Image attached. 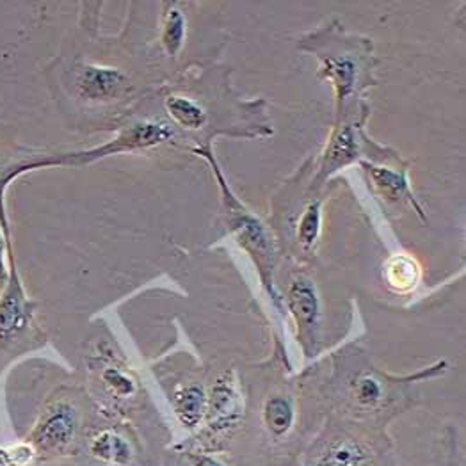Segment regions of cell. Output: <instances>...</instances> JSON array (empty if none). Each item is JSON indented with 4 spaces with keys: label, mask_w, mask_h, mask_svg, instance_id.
Returning <instances> with one entry per match:
<instances>
[{
    "label": "cell",
    "mask_w": 466,
    "mask_h": 466,
    "mask_svg": "<svg viewBox=\"0 0 466 466\" xmlns=\"http://www.w3.org/2000/svg\"><path fill=\"white\" fill-rule=\"evenodd\" d=\"M264 419L276 436L285 434L294 424V408L287 397H272L266 402Z\"/></svg>",
    "instance_id": "17"
},
{
    "label": "cell",
    "mask_w": 466,
    "mask_h": 466,
    "mask_svg": "<svg viewBox=\"0 0 466 466\" xmlns=\"http://www.w3.org/2000/svg\"><path fill=\"white\" fill-rule=\"evenodd\" d=\"M383 385L380 380H376L370 374H365L361 378H358L356 385H354V399L360 406L370 408L376 406L378 402H381L383 399Z\"/></svg>",
    "instance_id": "19"
},
{
    "label": "cell",
    "mask_w": 466,
    "mask_h": 466,
    "mask_svg": "<svg viewBox=\"0 0 466 466\" xmlns=\"http://www.w3.org/2000/svg\"><path fill=\"white\" fill-rule=\"evenodd\" d=\"M76 89L86 102L107 104L128 93L130 80L117 68L87 63L77 70Z\"/></svg>",
    "instance_id": "5"
},
{
    "label": "cell",
    "mask_w": 466,
    "mask_h": 466,
    "mask_svg": "<svg viewBox=\"0 0 466 466\" xmlns=\"http://www.w3.org/2000/svg\"><path fill=\"white\" fill-rule=\"evenodd\" d=\"M77 428V408L70 400L59 399L45 408L27 438V443L33 447L38 458L57 456L72 445Z\"/></svg>",
    "instance_id": "4"
},
{
    "label": "cell",
    "mask_w": 466,
    "mask_h": 466,
    "mask_svg": "<svg viewBox=\"0 0 466 466\" xmlns=\"http://www.w3.org/2000/svg\"><path fill=\"white\" fill-rule=\"evenodd\" d=\"M385 278L390 289L395 292H408L415 289L420 279V268L415 258L406 255H397L390 258L385 269Z\"/></svg>",
    "instance_id": "14"
},
{
    "label": "cell",
    "mask_w": 466,
    "mask_h": 466,
    "mask_svg": "<svg viewBox=\"0 0 466 466\" xmlns=\"http://www.w3.org/2000/svg\"><path fill=\"white\" fill-rule=\"evenodd\" d=\"M173 408L186 428H196L207 411V395L196 385L177 390L173 395Z\"/></svg>",
    "instance_id": "12"
},
{
    "label": "cell",
    "mask_w": 466,
    "mask_h": 466,
    "mask_svg": "<svg viewBox=\"0 0 466 466\" xmlns=\"http://www.w3.org/2000/svg\"><path fill=\"white\" fill-rule=\"evenodd\" d=\"M287 303L296 319L298 335L303 342V348L307 350V354L311 356L313 342L317 340L320 309H319V298H317L315 287L309 278L299 276L290 283L287 292Z\"/></svg>",
    "instance_id": "6"
},
{
    "label": "cell",
    "mask_w": 466,
    "mask_h": 466,
    "mask_svg": "<svg viewBox=\"0 0 466 466\" xmlns=\"http://www.w3.org/2000/svg\"><path fill=\"white\" fill-rule=\"evenodd\" d=\"M102 380H104V385L111 390V393L116 395V397H128L136 390L134 380L128 374L121 372L119 369H107V370H104Z\"/></svg>",
    "instance_id": "21"
},
{
    "label": "cell",
    "mask_w": 466,
    "mask_h": 466,
    "mask_svg": "<svg viewBox=\"0 0 466 466\" xmlns=\"http://www.w3.org/2000/svg\"><path fill=\"white\" fill-rule=\"evenodd\" d=\"M175 132L162 121H137L127 128H123L115 139L104 143L100 147L72 152V154H56V156L35 157L29 158L31 171L41 167H56V166H84L96 162L106 157L132 154L141 150L157 148L167 141H171Z\"/></svg>",
    "instance_id": "2"
},
{
    "label": "cell",
    "mask_w": 466,
    "mask_h": 466,
    "mask_svg": "<svg viewBox=\"0 0 466 466\" xmlns=\"http://www.w3.org/2000/svg\"><path fill=\"white\" fill-rule=\"evenodd\" d=\"M238 410V395L233 383L228 380H221L214 390L210 399V415L214 417L212 426H227Z\"/></svg>",
    "instance_id": "15"
},
{
    "label": "cell",
    "mask_w": 466,
    "mask_h": 466,
    "mask_svg": "<svg viewBox=\"0 0 466 466\" xmlns=\"http://www.w3.org/2000/svg\"><path fill=\"white\" fill-rule=\"evenodd\" d=\"M195 154L207 158L212 166V171L219 182L221 193H223V203L227 208V218H228V225L232 230L237 242L253 257L255 264L258 266L260 278L264 281V285L272 290V268H274V240L272 235L264 223L251 214V210L246 208L244 203H240V199L233 195L230 186L227 184L221 167L218 166L216 158L212 156V148H196ZM274 301H278L276 294H274Z\"/></svg>",
    "instance_id": "1"
},
{
    "label": "cell",
    "mask_w": 466,
    "mask_h": 466,
    "mask_svg": "<svg viewBox=\"0 0 466 466\" xmlns=\"http://www.w3.org/2000/svg\"><path fill=\"white\" fill-rule=\"evenodd\" d=\"M320 223H322V214H320V201L315 199L310 201L299 219H298V242L305 251H310L311 248L315 246L319 233H320Z\"/></svg>",
    "instance_id": "16"
},
{
    "label": "cell",
    "mask_w": 466,
    "mask_h": 466,
    "mask_svg": "<svg viewBox=\"0 0 466 466\" xmlns=\"http://www.w3.org/2000/svg\"><path fill=\"white\" fill-rule=\"evenodd\" d=\"M11 237L9 219L5 212V199L0 201V290L9 276V262H7V240Z\"/></svg>",
    "instance_id": "20"
},
{
    "label": "cell",
    "mask_w": 466,
    "mask_h": 466,
    "mask_svg": "<svg viewBox=\"0 0 466 466\" xmlns=\"http://www.w3.org/2000/svg\"><path fill=\"white\" fill-rule=\"evenodd\" d=\"M369 454L354 440H337L317 458L315 466H367Z\"/></svg>",
    "instance_id": "13"
},
{
    "label": "cell",
    "mask_w": 466,
    "mask_h": 466,
    "mask_svg": "<svg viewBox=\"0 0 466 466\" xmlns=\"http://www.w3.org/2000/svg\"><path fill=\"white\" fill-rule=\"evenodd\" d=\"M363 167L367 169L376 191L383 196L387 201L408 199L410 203H413L417 207L419 214H422V208L417 205L415 196L410 189L406 171H393L390 167L374 166V164H369V162H363Z\"/></svg>",
    "instance_id": "10"
},
{
    "label": "cell",
    "mask_w": 466,
    "mask_h": 466,
    "mask_svg": "<svg viewBox=\"0 0 466 466\" xmlns=\"http://www.w3.org/2000/svg\"><path fill=\"white\" fill-rule=\"evenodd\" d=\"M164 109L175 125L189 132L203 128L208 119L205 107L196 102L195 98L184 95H169L164 100Z\"/></svg>",
    "instance_id": "11"
},
{
    "label": "cell",
    "mask_w": 466,
    "mask_h": 466,
    "mask_svg": "<svg viewBox=\"0 0 466 466\" xmlns=\"http://www.w3.org/2000/svg\"><path fill=\"white\" fill-rule=\"evenodd\" d=\"M352 52H344V54H335V56H320L324 61L322 76L331 78L337 87V100L339 106L344 104L350 95L358 89V82H361L363 72L361 68V57H352ZM320 76V77H322Z\"/></svg>",
    "instance_id": "8"
},
{
    "label": "cell",
    "mask_w": 466,
    "mask_h": 466,
    "mask_svg": "<svg viewBox=\"0 0 466 466\" xmlns=\"http://www.w3.org/2000/svg\"><path fill=\"white\" fill-rule=\"evenodd\" d=\"M33 458H36L33 447L29 443L18 445L13 451L0 449V466H24L27 465Z\"/></svg>",
    "instance_id": "22"
},
{
    "label": "cell",
    "mask_w": 466,
    "mask_h": 466,
    "mask_svg": "<svg viewBox=\"0 0 466 466\" xmlns=\"http://www.w3.org/2000/svg\"><path fill=\"white\" fill-rule=\"evenodd\" d=\"M363 141H367V137L363 136V130L358 121L356 123L350 121L339 127L331 136V141L324 152L320 178H326L331 173L352 164L358 157L361 156Z\"/></svg>",
    "instance_id": "7"
},
{
    "label": "cell",
    "mask_w": 466,
    "mask_h": 466,
    "mask_svg": "<svg viewBox=\"0 0 466 466\" xmlns=\"http://www.w3.org/2000/svg\"><path fill=\"white\" fill-rule=\"evenodd\" d=\"M198 466H221L219 463H216V461H212V460H208V458H199L198 460Z\"/></svg>",
    "instance_id": "23"
},
{
    "label": "cell",
    "mask_w": 466,
    "mask_h": 466,
    "mask_svg": "<svg viewBox=\"0 0 466 466\" xmlns=\"http://www.w3.org/2000/svg\"><path fill=\"white\" fill-rule=\"evenodd\" d=\"M160 45L169 57H177L187 38V16L177 2H162Z\"/></svg>",
    "instance_id": "9"
},
{
    "label": "cell",
    "mask_w": 466,
    "mask_h": 466,
    "mask_svg": "<svg viewBox=\"0 0 466 466\" xmlns=\"http://www.w3.org/2000/svg\"><path fill=\"white\" fill-rule=\"evenodd\" d=\"M9 276L0 290V346H11L31 328L35 309L24 289L13 248V237L7 240Z\"/></svg>",
    "instance_id": "3"
},
{
    "label": "cell",
    "mask_w": 466,
    "mask_h": 466,
    "mask_svg": "<svg viewBox=\"0 0 466 466\" xmlns=\"http://www.w3.org/2000/svg\"><path fill=\"white\" fill-rule=\"evenodd\" d=\"M93 454H96L102 460L119 463L128 458V447L123 443L121 438H117L113 432H104L102 436H98L95 440Z\"/></svg>",
    "instance_id": "18"
}]
</instances>
